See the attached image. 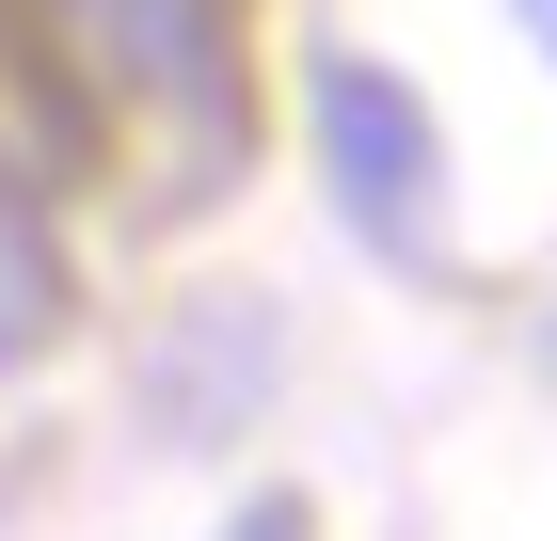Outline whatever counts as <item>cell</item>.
<instances>
[{
    "label": "cell",
    "mask_w": 557,
    "mask_h": 541,
    "mask_svg": "<svg viewBox=\"0 0 557 541\" xmlns=\"http://www.w3.org/2000/svg\"><path fill=\"white\" fill-rule=\"evenodd\" d=\"M542 16H557V0H542Z\"/></svg>",
    "instance_id": "2"
},
{
    "label": "cell",
    "mask_w": 557,
    "mask_h": 541,
    "mask_svg": "<svg viewBox=\"0 0 557 541\" xmlns=\"http://www.w3.org/2000/svg\"><path fill=\"white\" fill-rule=\"evenodd\" d=\"M0 81H16V112L64 160H96V81H81V48H64V0H0Z\"/></svg>",
    "instance_id": "1"
}]
</instances>
